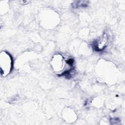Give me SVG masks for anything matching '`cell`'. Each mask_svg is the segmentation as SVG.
<instances>
[{"mask_svg": "<svg viewBox=\"0 0 125 125\" xmlns=\"http://www.w3.org/2000/svg\"><path fill=\"white\" fill-rule=\"evenodd\" d=\"M87 4V1H75L73 3V5L75 8L86 7Z\"/></svg>", "mask_w": 125, "mask_h": 125, "instance_id": "cell-4", "label": "cell"}, {"mask_svg": "<svg viewBox=\"0 0 125 125\" xmlns=\"http://www.w3.org/2000/svg\"><path fill=\"white\" fill-rule=\"evenodd\" d=\"M108 35L104 32L103 35L93 42V47L96 51H101L104 49L108 44Z\"/></svg>", "mask_w": 125, "mask_h": 125, "instance_id": "cell-2", "label": "cell"}, {"mask_svg": "<svg viewBox=\"0 0 125 125\" xmlns=\"http://www.w3.org/2000/svg\"><path fill=\"white\" fill-rule=\"evenodd\" d=\"M0 73L2 77H6L12 71L13 60L10 54L6 51H2L0 54Z\"/></svg>", "mask_w": 125, "mask_h": 125, "instance_id": "cell-1", "label": "cell"}, {"mask_svg": "<svg viewBox=\"0 0 125 125\" xmlns=\"http://www.w3.org/2000/svg\"><path fill=\"white\" fill-rule=\"evenodd\" d=\"M64 58L61 54H56L54 56V57L52 59V65L55 71H61L63 67L64 68Z\"/></svg>", "mask_w": 125, "mask_h": 125, "instance_id": "cell-3", "label": "cell"}]
</instances>
